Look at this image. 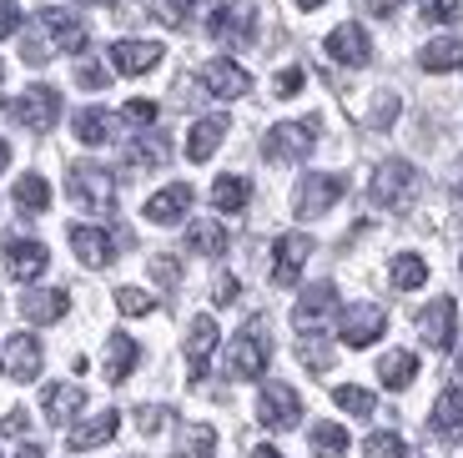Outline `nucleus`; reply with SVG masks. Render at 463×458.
Returning <instances> with one entry per match:
<instances>
[{
	"mask_svg": "<svg viewBox=\"0 0 463 458\" xmlns=\"http://www.w3.org/2000/svg\"><path fill=\"white\" fill-rule=\"evenodd\" d=\"M21 51H25V61L31 66H46L51 56H61V51H86V25H81V15H71V11H61V5H46V11L31 21V35L21 41Z\"/></svg>",
	"mask_w": 463,
	"mask_h": 458,
	"instance_id": "1",
	"label": "nucleus"
},
{
	"mask_svg": "<svg viewBox=\"0 0 463 458\" xmlns=\"http://www.w3.org/2000/svg\"><path fill=\"white\" fill-rule=\"evenodd\" d=\"M267 358H272L267 322L252 318V322H247V328L227 343V373H232V378H242V383H252V378H262V373H267Z\"/></svg>",
	"mask_w": 463,
	"mask_h": 458,
	"instance_id": "2",
	"label": "nucleus"
},
{
	"mask_svg": "<svg viewBox=\"0 0 463 458\" xmlns=\"http://www.w3.org/2000/svg\"><path fill=\"white\" fill-rule=\"evenodd\" d=\"M413 196H418V172H413V161H403V157H388L368 182V202L383 206V212H403Z\"/></svg>",
	"mask_w": 463,
	"mask_h": 458,
	"instance_id": "3",
	"label": "nucleus"
},
{
	"mask_svg": "<svg viewBox=\"0 0 463 458\" xmlns=\"http://www.w3.org/2000/svg\"><path fill=\"white\" fill-rule=\"evenodd\" d=\"M66 186H71V202L86 206L91 217H111V206H116V182L106 167H96V161H76L66 172Z\"/></svg>",
	"mask_w": 463,
	"mask_h": 458,
	"instance_id": "4",
	"label": "nucleus"
},
{
	"mask_svg": "<svg viewBox=\"0 0 463 458\" xmlns=\"http://www.w3.org/2000/svg\"><path fill=\"white\" fill-rule=\"evenodd\" d=\"M313 147H317V121H278L262 137V157L272 167H298V161H307Z\"/></svg>",
	"mask_w": 463,
	"mask_h": 458,
	"instance_id": "5",
	"label": "nucleus"
},
{
	"mask_svg": "<svg viewBox=\"0 0 463 458\" xmlns=\"http://www.w3.org/2000/svg\"><path fill=\"white\" fill-rule=\"evenodd\" d=\"M207 35L222 46H247L257 35V5L252 0H222L207 11Z\"/></svg>",
	"mask_w": 463,
	"mask_h": 458,
	"instance_id": "6",
	"label": "nucleus"
},
{
	"mask_svg": "<svg viewBox=\"0 0 463 458\" xmlns=\"http://www.w3.org/2000/svg\"><path fill=\"white\" fill-rule=\"evenodd\" d=\"M5 116H11L15 127L35 131V137H46V131L61 121V96L51 91V86H31V91H21L11 106H5Z\"/></svg>",
	"mask_w": 463,
	"mask_h": 458,
	"instance_id": "7",
	"label": "nucleus"
},
{
	"mask_svg": "<svg viewBox=\"0 0 463 458\" xmlns=\"http://www.w3.org/2000/svg\"><path fill=\"white\" fill-rule=\"evenodd\" d=\"M343 192H347L343 177H333V172H307V177L298 182L292 212H298L302 222H313V217H323V212H333V202H337Z\"/></svg>",
	"mask_w": 463,
	"mask_h": 458,
	"instance_id": "8",
	"label": "nucleus"
},
{
	"mask_svg": "<svg viewBox=\"0 0 463 458\" xmlns=\"http://www.w3.org/2000/svg\"><path fill=\"white\" fill-rule=\"evenodd\" d=\"M257 418H262L267 428H278V434L298 428V424H302V398H298V388H288V383H267L262 398H257Z\"/></svg>",
	"mask_w": 463,
	"mask_h": 458,
	"instance_id": "9",
	"label": "nucleus"
},
{
	"mask_svg": "<svg viewBox=\"0 0 463 458\" xmlns=\"http://www.w3.org/2000/svg\"><path fill=\"white\" fill-rule=\"evenodd\" d=\"M453 332H458V302L453 298H433L429 308L418 312V338H423L433 353H449Z\"/></svg>",
	"mask_w": 463,
	"mask_h": 458,
	"instance_id": "10",
	"label": "nucleus"
},
{
	"mask_svg": "<svg viewBox=\"0 0 463 458\" xmlns=\"http://www.w3.org/2000/svg\"><path fill=\"white\" fill-rule=\"evenodd\" d=\"M383 328H388V312H383L378 302H353V308L343 312V322H337V338H343L347 348H368L383 338Z\"/></svg>",
	"mask_w": 463,
	"mask_h": 458,
	"instance_id": "11",
	"label": "nucleus"
},
{
	"mask_svg": "<svg viewBox=\"0 0 463 458\" xmlns=\"http://www.w3.org/2000/svg\"><path fill=\"white\" fill-rule=\"evenodd\" d=\"M337 312V287L333 282H313L307 292L298 298V308H292V328L298 332H323V322Z\"/></svg>",
	"mask_w": 463,
	"mask_h": 458,
	"instance_id": "12",
	"label": "nucleus"
},
{
	"mask_svg": "<svg viewBox=\"0 0 463 458\" xmlns=\"http://www.w3.org/2000/svg\"><path fill=\"white\" fill-rule=\"evenodd\" d=\"M197 81H202V91L217 96V101H237V96L252 91V76H247L237 61H207V66L197 71Z\"/></svg>",
	"mask_w": 463,
	"mask_h": 458,
	"instance_id": "13",
	"label": "nucleus"
},
{
	"mask_svg": "<svg viewBox=\"0 0 463 458\" xmlns=\"http://www.w3.org/2000/svg\"><path fill=\"white\" fill-rule=\"evenodd\" d=\"M313 257V237L307 232H282L278 237V253H272V282L292 287L302 277V262Z\"/></svg>",
	"mask_w": 463,
	"mask_h": 458,
	"instance_id": "14",
	"label": "nucleus"
},
{
	"mask_svg": "<svg viewBox=\"0 0 463 458\" xmlns=\"http://www.w3.org/2000/svg\"><path fill=\"white\" fill-rule=\"evenodd\" d=\"M327 56H333L337 66H368V61H373L368 31H363L358 21H343L333 35H327Z\"/></svg>",
	"mask_w": 463,
	"mask_h": 458,
	"instance_id": "15",
	"label": "nucleus"
},
{
	"mask_svg": "<svg viewBox=\"0 0 463 458\" xmlns=\"http://www.w3.org/2000/svg\"><path fill=\"white\" fill-rule=\"evenodd\" d=\"M46 262H51V253L41 247V242H31V237L5 242V272H11L15 282H35V277L46 272Z\"/></svg>",
	"mask_w": 463,
	"mask_h": 458,
	"instance_id": "16",
	"label": "nucleus"
},
{
	"mask_svg": "<svg viewBox=\"0 0 463 458\" xmlns=\"http://www.w3.org/2000/svg\"><path fill=\"white\" fill-rule=\"evenodd\" d=\"M212 353H217V322L202 312V318H192V328H186V378H202Z\"/></svg>",
	"mask_w": 463,
	"mask_h": 458,
	"instance_id": "17",
	"label": "nucleus"
},
{
	"mask_svg": "<svg viewBox=\"0 0 463 458\" xmlns=\"http://www.w3.org/2000/svg\"><path fill=\"white\" fill-rule=\"evenodd\" d=\"M41 363H46V353H41V343H35L31 332H15L11 343H5V373L15 383H35L41 378Z\"/></svg>",
	"mask_w": 463,
	"mask_h": 458,
	"instance_id": "18",
	"label": "nucleus"
},
{
	"mask_svg": "<svg viewBox=\"0 0 463 458\" xmlns=\"http://www.w3.org/2000/svg\"><path fill=\"white\" fill-rule=\"evenodd\" d=\"M71 308L66 287H35V292H25L21 298V318L35 322V328H46V322H61Z\"/></svg>",
	"mask_w": 463,
	"mask_h": 458,
	"instance_id": "19",
	"label": "nucleus"
},
{
	"mask_svg": "<svg viewBox=\"0 0 463 458\" xmlns=\"http://www.w3.org/2000/svg\"><path fill=\"white\" fill-rule=\"evenodd\" d=\"M162 41H116L111 46V61L121 76H146V71H156V61H162Z\"/></svg>",
	"mask_w": 463,
	"mask_h": 458,
	"instance_id": "20",
	"label": "nucleus"
},
{
	"mask_svg": "<svg viewBox=\"0 0 463 458\" xmlns=\"http://www.w3.org/2000/svg\"><path fill=\"white\" fill-rule=\"evenodd\" d=\"M41 408H46V418L51 424H76V413L86 408V388L81 383H51L46 388V398H41Z\"/></svg>",
	"mask_w": 463,
	"mask_h": 458,
	"instance_id": "21",
	"label": "nucleus"
},
{
	"mask_svg": "<svg viewBox=\"0 0 463 458\" xmlns=\"http://www.w3.org/2000/svg\"><path fill=\"white\" fill-rule=\"evenodd\" d=\"M186 212H192V186H186V182L162 186V192L146 202V222H156V227H172V222L186 217Z\"/></svg>",
	"mask_w": 463,
	"mask_h": 458,
	"instance_id": "22",
	"label": "nucleus"
},
{
	"mask_svg": "<svg viewBox=\"0 0 463 458\" xmlns=\"http://www.w3.org/2000/svg\"><path fill=\"white\" fill-rule=\"evenodd\" d=\"M116 428H121V413L116 408H106V413H96V418H86V424H76L66 434V444L76 448V453H86V448H101V444H111L116 438Z\"/></svg>",
	"mask_w": 463,
	"mask_h": 458,
	"instance_id": "23",
	"label": "nucleus"
},
{
	"mask_svg": "<svg viewBox=\"0 0 463 458\" xmlns=\"http://www.w3.org/2000/svg\"><path fill=\"white\" fill-rule=\"evenodd\" d=\"M418 66L429 76H449V71H463V35H439L418 51Z\"/></svg>",
	"mask_w": 463,
	"mask_h": 458,
	"instance_id": "24",
	"label": "nucleus"
},
{
	"mask_svg": "<svg viewBox=\"0 0 463 458\" xmlns=\"http://www.w3.org/2000/svg\"><path fill=\"white\" fill-rule=\"evenodd\" d=\"M71 247L86 267H106L116 257V242L106 237V227H71Z\"/></svg>",
	"mask_w": 463,
	"mask_h": 458,
	"instance_id": "25",
	"label": "nucleus"
},
{
	"mask_svg": "<svg viewBox=\"0 0 463 458\" xmlns=\"http://www.w3.org/2000/svg\"><path fill=\"white\" fill-rule=\"evenodd\" d=\"M137 358H141L137 338H131V332H111V338H106V378L127 383L131 367H137Z\"/></svg>",
	"mask_w": 463,
	"mask_h": 458,
	"instance_id": "26",
	"label": "nucleus"
},
{
	"mask_svg": "<svg viewBox=\"0 0 463 458\" xmlns=\"http://www.w3.org/2000/svg\"><path fill=\"white\" fill-rule=\"evenodd\" d=\"M166 157H172L166 137H137V141L121 147V167H127V172H151V167H162Z\"/></svg>",
	"mask_w": 463,
	"mask_h": 458,
	"instance_id": "27",
	"label": "nucleus"
},
{
	"mask_svg": "<svg viewBox=\"0 0 463 458\" xmlns=\"http://www.w3.org/2000/svg\"><path fill=\"white\" fill-rule=\"evenodd\" d=\"M222 137H227V116L197 121V127L186 131V161H212V151L222 147Z\"/></svg>",
	"mask_w": 463,
	"mask_h": 458,
	"instance_id": "28",
	"label": "nucleus"
},
{
	"mask_svg": "<svg viewBox=\"0 0 463 458\" xmlns=\"http://www.w3.org/2000/svg\"><path fill=\"white\" fill-rule=\"evenodd\" d=\"M429 428L439 438H453L463 428V388H443L439 393V403H433V413H429Z\"/></svg>",
	"mask_w": 463,
	"mask_h": 458,
	"instance_id": "29",
	"label": "nucleus"
},
{
	"mask_svg": "<svg viewBox=\"0 0 463 458\" xmlns=\"http://www.w3.org/2000/svg\"><path fill=\"white\" fill-rule=\"evenodd\" d=\"M186 247L197 257H222L227 253V227L222 222H192L186 227Z\"/></svg>",
	"mask_w": 463,
	"mask_h": 458,
	"instance_id": "30",
	"label": "nucleus"
},
{
	"mask_svg": "<svg viewBox=\"0 0 463 458\" xmlns=\"http://www.w3.org/2000/svg\"><path fill=\"white\" fill-rule=\"evenodd\" d=\"M247 202H252V182L247 177H217V186H212V206L217 212H242Z\"/></svg>",
	"mask_w": 463,
	"mask_h": 458,
	"instance_id": "31",
	"label": "nucleus"
},
{
	"mask_svg": "<svg viewBox=\"0 0 463 458\" xmlns=\"http://www.w3.org/2000/svg\"><path fill=\"white\" fill-rule=\"evenodd\" d=\"M388 277H393L398 292H413V287L429 282V262H423L418 253H398V257H393V267H388Z\"/></svg>",
	"mask_w": 463,
	"mask_h": 458,
	"instance_id": "32",
	"label": "nucleus"
},
{
	"mask_svg": "<svg viewBox=\"0 0 463 458\" xmlns=\"http://www.w3.org/2000/svg\"><path fill=\"white\" fill-rule=\"evenodd\" d=\"M378 378H383V388H393V393L408 388V383L418 378V358L413 353H388L378 363Z\"/></svg>",
	"mask_w": 463,
	"mask_h": 458,
	"instance_id": "33",
	"label": "nucleus"
},
{
	"mask_svg": "<svg viewBox=\"0 0 463 458\" xmlns=\"http://www.w3.org/2000/svg\"><path fill=\"white\" fill-rule=\"evenodd\" d=\"M176 448H182V458H207L212 448H217V428L212 424H186L182 438H176Z\"/></svg>",
	"mask_w": 463,
	"mask_h": 458,
	"instance_id": "34",
	"label": "nucleus"
},
{
	"mask_svg": "<svg viewBox=\"0 0 463 458\" xmlns=\"http://www.w3.org/2000/svg\"><path fill=\"white\" fill-rule=\"evenodd\" d=\"M313 453L317 458H347V428L343 424H313Z\"/></svg>",
	"mask_w": 463,
	"mask_h": 458,
	"instance_id": "35",
	"label": "nucleus"
},
{
	"mask_svg": "<svg viewBox=\"0 0 463 458\" xmlns=\"http://www.w3.org/2000/svg\"><path fill=\"white\" fill-rule=\"evenodd\" d=\"M11 196H15V206H21V212H46V206H51V186H46V177H21Z\"/></svg>",
	"mask_w": 463,
	"mask_h": 458,
	"instance_id": "36",
	"label": "nucleus"
},
{
	"mask_svg": "<svg viewBox=\"0 0 463 458\" xmlns=\"http://www.w3.org/2000/svg\"><path fill=\"white\" fill-rule=\"evenodd\" d=\"M333 403H337L343 413H353V418H373V408H378V403H373V393L358 388V383H343V388H333Z\"/></svg>",
	"mask_w": 463,
	"mask_h": 458,
	"instance_id": "37",
	"label": "nucleus"
},
{
	"mask_svg": "<svg viewBox=\"0 0 463 458\" xmlns=\"http://www.w3.org/2000/svg\"><path fill=\"white\" fill-rule=\"evenodd\" d=\"M298 358H302L307 367H313V373H327V367H333V348L323 343V332H302Z\"/></svg>",
	"mask_w": 463,
	"mask_h": 458,
	"instance_id": "38",
	"label": "nucleus"
},
{
	"mask_svg": "<svg viewBox=\"0 0 463 458\" xmlns=\"http://www.w3.org/2000/svg\"><path fill=\"white\" fill-rule=\"evenodd\" d=\"M106 131H111V121H106L101 111H91V106H86V111H76V137H81L86 147H101Z\"/></svg>",
	"mask_w": 463,
	"mask_h": 458,
	"instance_id": "39",
	"label": "nucleus"
},
{
	"mask_svg": "<svg viewBox=\"0 0 463 458\" xmlns=\"http://www.w3.org/2000/svg\"><path fill=\"white\" fill-rule=\"evenodd\" d=\"M116 308L127 312V318H146V312L156 308V298L141 292V287H116Z\"/></svg>",
	"mask_w": 463,
	"mask_h": 458,
	"instance_id": "40",
	"label": "nucleus"
},
{
	"mask_svg": "<svg viewBox=\"0 0 463 458\" xmlns=\"http://www.w3.org/2000/svg\"><path fill=\"white\" fill-rule=\"evenodd\" d=\"M393 121H398V96L393 91H378V96H373V106H368V127L383 131V127H393Z\"/></svg>",
	"mask_w": 463,
	"mask_h": 458,
	"instance_id": "41",
	"label": "nucleus"
},
{
	"mask_svg": "<svg viewBox=\"0 0 463 458\" xmlns=\"http://www.w3.org/2000/svg\"><path fill=\"white\" fill-rule=\"evenodd\" d=\"M363 458H408V444L398 434H373L363 444Z\"/></svg>",
	"mask_w": 463,
	"mask_h": 458,
	"instance_id": "42",
	"label": "nucleus"
},
{
	"mask_svg": "<svg viewBox=\"0 0 463 458\" xmlns=\"http://www.w3.org/2000/svg\"><path fill=\"white\" fill-rule=\"evenodd\" d=\"M151 277H156L162 287H176V282H182V267H176L172 253H156V257H151Z\"/></svg>",
	"mask_w": 463,
	"mask_h": 458,
	"instance_id": "43",
	"label": "nucleus"
},
{
	"mask_svg": "<svg viewBox=\"0 0 463 458\" xmlns=\"http://www.w3.org/2000/svg\"><path fill=\"white\" fill-rule=\"evenodd\" d=\"M121 116H127V127H151V121H156V101H146V96H137V101H127V111H121Z\"/></svg>",
	"mask_w": 463,
	"mask_h": 458,
	"instance_id": "44",
	"label": "nucleus"
},
{
	"mask_svg": "<svg viewBox=\"0 0 463 458\" xmlns=\"http://www.w3.org/2000/svg\"><path fill=\"white\" fill-rule=\"evenodd\" d=\"M186 15H192V0H156V21L186 25Z\"/></svg>",
	"mask_w": 463,
	"mask_h": 458,
	"instance_id": "45",
	"label": "nucleus"
},
{
	"mask_svg": "<svg viewBox=\"0 0 463 458\" xmlns=\"http://www.w3.org/2000/svg\"><path fill=\"white\" fill-rule=\"evenodd\" d=\"M463 11V0H423V21H453Z\"/></svg>",
	"mask_w": 463,
	"mask_h": 458,
	"instance_id": "46",
	"label": "nucleus"
},
{
	"mask_svg": "<svg viewBox=\"0 0 463 458\" xmlns=\"http://www.w3.org/2000/svg\"><path fill=\"white\" fill-rule=\"evenodd\" d=\"M166 418H172V408H137V428H141V434H156Z\"/></svg>",
	"mask_w": 463,
	"mask_h": 458,
	"instance_id": "47",
	"label": "nucleus"
},
{
	"mask_svg": "<svg viewBox=\"0 0 463 458\" xmlns=\"http://www.w3.org/2000/svg\"><path fill=\"white\" fill-rule=\"evenodd\" d=\"M15 31H21V5H15V0H0V41L15 35Z\"/></svg>",
	"mask_w": 463,
	"mask_h": 458,
	"instance_id": "48",
	"label": "nucleus"
},
{
	"mask_svg": "<svg viewBox=\"0 0 463 458\" xmlns=\"http://www.w3.org/2000/svg\"><path fill=\"white\" fill-rule=\"evenodd\" d=\"M272 91H278V96H292V91H302V71H298V66H288L278 81H272Z\"/></svg>",
	"mask_w": 463,
	"mask_h": 458,
	"instance_id": "49",
	"label": "nucleus"
},
{
	"mask_svg": "<svg viewBox=\"0 0 463 458\" xmlns=\"http://www.w3.org/2000/svg\"><path fill=\"white\" fill-rule=\"evenodd\" d=\"M25 424H31V418H25V408H11V413H5V424H0V434H5V438H21Z\"/></svg>",
	"mask_w": 463,
	"mask_h": 458,
	"instance_id": "50",
	"label": "nucleus"
},
{
	"mask_svg": "<svg viewBox=\"0 0 463 458\" xmlns=\"http://www.w3.org/2000/svg\"><path fill=\"white\" fill-rule=\"evenodd\" d=\"M76 81H81L86 91H96V86H106V81H111V76H106L101 66H81V71H76Z\"/></svg>",
	"mask_w": 463,
	"mask_h": 458,
	"instance_id": "51",
	"label": "nucleus"
},
{
	"mask_svg": "<svg viewBox=\"0 0 463 458\" xmlns=\"http://www.w3.org/2000/svg\"><path fill=\"white\" fill-rule=\"evenodd\" d=\"M217 302H232L237 298V277H217V292H212Z\"/></svg>",
	"mask_w": 463,
	"mask_h": 458,
	"instance_id": "52",
	"label": "nucleus"
},
{
	"mask_svg": "<svg viewBox=\"0 0 463 458\" xmlns=\"http://www.w3.org/2000/svg\"><path fill=\"white\" fill-rule=\"evenodd\" d=\"M15 458H46V448H41V444H21V448H15Z\"/></svg>",
	"mask_w": 463,
	"mask_h": 458,
	"instance_id": "53",
	"label": "nucleus"
},
{
	"mask_svg": "<svg viewBox=\"0 0 463 458\" xmlns=\"http://www.w3.org/2000/svg\"><path fill=\"white\" fill-rule=\"evenodd\" d=\"M368 5H373V15H388V11L398 5V0H368Z\"/></svg>",
	"mask_w": 463,
	"mask_h": 458,
	"instance_id": "54",
	"label": "nucleus"
},
{
	"mask_svg": "<svg viewBox=\"0 0 463 458\" xmlns=\"http://www.w3.org/2000/svg\"><path fill=\"white\" fill-rule=\"evenodd\" d=\"M5 167H11V147H5V141H0V172H5Z\"/></svg>",
	"mask_w": 463,
	"mask_h": 458,
	"instance_id": "55",
	"label": "nucleus"
},
{
	"mask_svg": "<svg viewBox=\"0 0 463 458\" xmlns=\"http://www.w3.org/2000/svg\"><path fill=\"white\" fill-rule=\"evenodd\" d=\"M252 458H282L278 448H252Z\"/></svg>",
	"mask_w": 463,
	"mask_h": 458,
	"instance_id": "56",
	"label": "nucleus"
},
{
	"mask_svg": "<svg viewBox=\"0 0 463 458\" xmlns=\"http://www.w3.org/2000/svg\"><path fill=\"white\" fill-rule=\"evenodd\" d=\"M298 5H302V11H317V5H323V0H298Z\"/></svg>",
	"mask_w": 463,
	"mask_h": 458,
	"instance_id": "57",
	"label": "nucleus"
},
{
	"mask_svg": "<svg viewBox=\"0 0 463 458\" xmlns=\"http://www.w3.org/2000/svg\"><path fill=\"white\" fill-rule=\"evenodd\" d=\"M86 5H111V0H86Z\"/></svg>",
	"mask_w": 463,
	"mask_h": 458,
	"instance_id": "58",
	"label": "nucleus"
},
{
	"mask_svg": "<svg viewBox=\"0 0 463 458\" xmlns=\"http://www.w3.org/2000/svg\"><path fill=\"white\" fill-rule=\"evenodd\" d=\"M0 81H5V61H0Z\"/></svg>",
	"mask_w": 463,
	"mask_h": 458,
	"instance_id": "59",
	"label": "nucleus"
},
{
	"mask_svg": "<svg viewBox=\"0 0 463 458\" xmlns=\"http://www.w3.org/2000/svg\"><path fill=\"white\" fill-rule=\"evenodd\" d=\"M458 378H463V358H458Z\"/></svg>",
	"mask_w": 463,
	"mask_h": 458,
	"instance_id": "60",
	"label": "nucleus"
},
{
	"mask_svg": "<svg viewBox=\"0 0 463 458\" xmlns=\"http://www.w3.org/2000/svg\"><path fill=\"white\" fill-rule=\"evenodd\" d=\"M458 196H463V182H458Z\"/></svg>",
	"mask_w": 463,
	"mask_h": 458,
	"instance_id": "61",
	"label": "nucleus"
},
{
	"mask_svg": "<svg viewBox=\"0 0 463 458\" xmlns=\"http://www.w3.org/2000/svg\"><path fill=\"white\" fill-rule=\"evenodd\" d=\"M458 272H463V262H458Z\"/></svg>",
	"mask_w": 463,
	"mask_h": 458,
	"instance_id": "62",
	"label": "nucleus"
},
{
	"mask_svg": "<svg viewBox=\"0 0 463 458\" xmlns=\"http://www.w3.org/2000/svg\"><path fill=\"white\" fill-rule=\"evenodd\" d=\"M207 458H212V453H207Z\"/></svg>",
	"mask_w": 463,
	"mask_h": 458,
	"instance_id": "63",
	"label": "nucleus"
}]
</instances>
